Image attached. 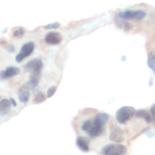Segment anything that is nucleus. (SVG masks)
<instances>
[{
    "label": "nucleus",
    "mask_w": 155,
    "mask_h": 155,
    "mask_svg": "<svg viewBox=\"0 0 155 155\" xmlns=\"http://www.w3.org/2000/svg\"><path fill=\"white\" fill-rule=\"evenodd\" d=\"M136 109L131 106H124L118 109L116 113V119L118 123L124 124L136 115Z\"/></svg>",
    "instance_id": "1"
},
{
    "label": "nucleus",
    "mask_w": 155,
    "mask_h": 155,
    "mask_svg": "<svg viewBox=\"0 0 155 155\" xmlns=\"http://www.w3.org/2000/svg\"><path fill=\"white\" fill-rule=\"evenodd\" d=\"M42 68V61L39 58L33 59L25 65V69L31 72V77H36L39 79L40 77Z\"/></svg>",
    "instance_id": "2"
},
{
    "label": "nucleus",
    "mask_w": 155,
    "mask_h": 155,
    "mask_svg": "<svg viewBox=\"0 0 155 155\" xmlns=\"http://www.w3.org/2000/svg\"><path fill=\"white\" fill-rule=\"evenodd\" d=\"M127 153V148L122 145H107L101 149L102 155H123Z\"/></svg>",
    "instance_id": "3"
},
{
    "label": "nucleus",
    "mask_w": 155,
    "mask_h": 155,
    "mask_svg": "<svg viewBox=\"0 0 155 155\" xmlns=\"http://www.w3.org/2000/svg\"><path fill=\"white\" fill-rule=\"evenodd\" d=\"M146 12L142 10H127L119 13V17L124 20H142L145 18Z\"/></svg>",
    "instance_id": "4"
},
{
    "label": "nucleus",
    "mask_w": 155,
    "mask_h": 155,
    "mask_svg": "<svg viewBox=\"0 0 155 155\" xmlns=\"http://www.w3.org/2000/svg\"><path fill=\"white\" fill-rule=\"evenodd\" d=\"M34 48L35 45L33 42H29L24 44L21 47V49L20 51V52L16 55V58H15L16 61L18 63L22 62L24 58H26L28 57V56H30L32 54V52L34 50Z\"/></svg>",
    "instance_id": "5"
},
{
    "label": "nucleus",
    "mask_w": 155,
    "mask_h": 155,
    "mask_svg": "<svg viewBox=\"0 0 155 155\" xmlns=\"http://www.w3.org/2000/svg\"><path fill=\"white\" fill-rule=\"evenodd\" d=\"M109 138H110V140L114 142H117V143L122 142L124 140L122 130L117 125H112L110 127V133Z\"/></svg>",
    "instance_id": "6"
},
{
    "label": "nucleus",
    "mask_w": 155,
    "mask_h": 155,
    "mask_svg": "<svg viewBox=\"0 0 155 155\" xmlns=\"http://www.w3.org/2000/svg\"><path fill=\"white\" fill-rule=\"evenodd\" d=\"M45 42L50 45H58L62 40L61 36L58 32H50L45 35Z\"/></svg>",
    "instance_id": "7"
},
{
    "label": "nucleus",
    "mask_w": 155,
    "mask_h": 155,
    "mask_svg": "<svg viewBox=\"0 0 155 155\" xmlns=\"http://www.w3.org/2000/svg\"><path fill=\"white\" fill-rule=\"evenodd\" d=\"M19 73V68H16V67H8L5 71L0 72V79L5 80V79L12 78V77H15V76L18 75Z\"/></svg>",
    "instance_id": "8"
},
{
    "label": "nucleus",
    "mask_w": 155,
    "mask_h": 155,
    "mask_svg": "<svg viewBox=\"0 0 155 155\" xmlns=\"http://www.w3.org/2000/svg\"><path fill=\"white\" fill-rule=\"evenodd\" d=\"M77 145L81 151L88 152L89 151V139L84 136H79L77 139Z\"/></svg>",
    "instance_id": "9"
},
{
    "label": "nucleus",
    "mask_w": 155,
    "mask_h": 155,
    "mask_svg": "<svg viewBox=\"0 0 155 155\" xmlns=\"http://www.w3.org/2000/svg\"><path fill=\"white\" fill-rule=\"evenodd\" d=\"M109 116L105 113H98L94 118V124L99 127H104L105 124L108 122Z\"/></svg>",
    "instance_id": "10"
},
{
    "label": "nucleus",
    "mask_w": 155,
    "mask_h": 155,
    "mask_svg": "<svg viewBox=\"0 0 155 155\" xmlns=\"http://www.w3.org/2000/svg\"><path fill=\"white\" fill-rule=\"evenodd\" d=\"M12 106V104L10 100L6 99V98L1 100L0 101V116H4V115L7 114L10 111Z\"/></svg>",
    "instance_id": "11"
},
{
    "label": "nucleus",
    "mask_w": 155,
    "mask_h": 155,
    "mask_svg": "<svg viewBox=\"0 0 155 155\" xmlns=\"http://www.w3.org/2000/svg\"><path fill=\"white\" fill-rule=\"evenodd\" d=\"M136 115L139 118H142V119L145 120L148 124H150V123L152 121V117H151V113L148 112L147 110H139L138 111H136Z\"/></svg>",
    "instance_id": "12"
},
{
    "label": "nucleus",
    "mask_w": 155,
    "mask_h": 155,
    "mask_svg": "<svg viewBox=\"0 0 155 155\" xmlns=\"http://www.w3.org/2000/svg\"><path fill=\"white\" fill-rule=\"evenodd\" d=\"M18 98H19L20 101L22 103H27L28 101L29 98H30V92L25 89H19L18 92Z\"/></svg>",
    "instance_id": "13"
},
{
    "label": "nucleus",
    "mask_w": 155,
    "mask_h": 155,
    "mask_svg": "<svg viewBox=\"0 0 155 155\" xmlns=\"http://www.w3.org/2000/svg\"><path fill=\"white\" fill-rule=\"evenodd\" d=\"M147 64H148V66L149 68H151V67L154 66L155 64V51H151V52H149L148 56V61H147Z\"/></svg>",
    "instance_id": "14"
},
{
    "label": "nucleus",
    "mask_w": 155,
    "mask_h": 155,
    "mask_svg": "<svg viewBox=\"0 0 155 155\" xmlns=\"http://www.w3.org/2000/svg\"><path fill=\"white\" fill-rule=\"evenodd\" d=\"M46 97L45 95H44L43 93L40 92V93H38L35 95V98H34V101L36 103H41V102H43L45 100Z\"/></svg>",
    "instance_id": "15"
},
{
    "label": "nucleus",
    "mask_w": 155,
    "mask_h": 155,
    "mask_svg": "<svg viewBox=\"0 0 155 155\" xmlns=\"http://www.w3.org/2000/svg\"><path fill=\"white\" fill-rule=\"evenodd\" d=\"M92 121L90 120H86V122L83 124L81 129H82V130H83V131H86V133H87V132L90 130V128L92 127Z\"/></svg>",
    "instance_id": "16"
},
{
    "label": "nucleus",
    "mask_w": 155,
    "mask_h": 155,
    "mask_svg": "<svg viewBox=\"0 0 155 155\" xmlns=\"http://www.w3.org/2000/svg\"><path fill=\"white\" fill-rule=\"evenodd\" d=\"M61 24H59L58 22H54V23H51V24H48V25H45L44 27V29L45 30H51V29H57L58 27H60Z\"/></svg>",
    "instance_id": "17"
},
{
    "label": "nucleus",
    "mask_w": 155,
    "mask_h": 155,
    "mask_svg": "<svg viewBox=\"0 0 155 155\" xmlns=\"http://www.w3.org/2000/svg\"><path fill=\"white\" fill-rule=\"evenodd\" d=\"M24 33H25V31H24V29L19 28L14 32L13 36H15V37H19V38L22 37V36L24 35Z\"/></svg>",
    "instance_id": "18"
},
{
    "label": "nucleus",
    "mask_w": 155,
    "mask_h": 155,
    "mask_svg": "<svg viewBox=\"0 0 155 155\" xmlns=\"http://www.w3.org/2000/svg\"><path fill=\"white\" fill-rule=\"evenodd\" d=\"M56 89H57L56 86H51V87L48 89V91H47V97H48V98H51V97H52L53 95H54V94L55 93Z\"/></svg>",
    "instance_id": "19"
},
{
    "label": "nucleus",
    "mask_w": 155,
    "mask_h": 155,
    "mask_svg": "<svg viewBox=\"0 0 155 155\" xmlns=\"http://www.w3.org/2000/svg\"><path fill=\"white\" fill-rule=\"evenodd\" d=\"M150 111H151V117H152L153 120L155 121V104L151 106V110H150Z\"/></svg>",
    "instance_id": "20"
},
{
    "label": "nucleus",
    "mask_w": 155,
    "mask_h": 155,
    "mask_svg": "<svg viewBox=\"0 0 155 155\" xmlns=\"http://www.w3.org/2000/svg\"><path fill=\"white\" fill-rule=\"evenodd\" d=\"M6 49H7V51H8L9 52H14V51H15V47L12 45H9L6 47Z\"/></svg>",
    "instance_id": "21"
},
{
    "label": "nucleus",
    "mask_w": 155,
    "mask_h": 155,
    "mask_svg": "<svg viewBox=\"0 0 155 155\" xmlns=\"http://www.w3.org/2000/svg\"><path fill=\"white\" fill-rule=\"evenodd\" d=\"M9 100H10V101H11V103H12V106H13V107H16L17 103H16V101H15V100L14 99V98H11Z\"/></svg>",
    "instance_id": "22"
},
{
    "label": "nucleus",
    "mask_w": 155,
    "mask_h": 155,
    "mask_svg": "<svg viewBox=\"0 0 155 155\" xmlns=\"http://www.w3.org/2000/svg\"><path fill=\"white\" fill-rule=\"evenodd\" d=\"M151 69L152 70V71H153V72H154V75H155V64L154 65V66H152V67H151Z\"/></svg>",
    "instance_id": "23"
},
{
    "label": "nucleus",
    "mask_w": 155,
    "mask_h": 155,
    "mask_svg": "<svg viewBox=\"0 0 155 155\" xmlns=\"http://www.w3.org/2000/svg\"><path fill=\"white\" fill-rule=\"evenodd\" d=\"M0 99H1V96H0Z\"/></svg>",
    "instance_id": "24"
}]
</instances>
